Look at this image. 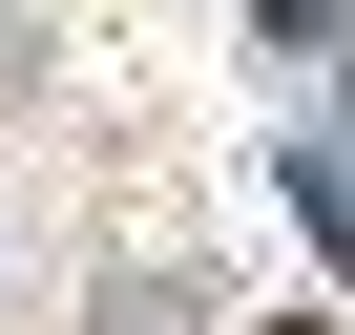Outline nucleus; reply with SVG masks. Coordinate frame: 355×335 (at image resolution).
I'll return each mask as SVG.
<instances>
[{"instance_id": "1", "label": "nucleus", "mask_w": 355, "mask_h": 335, "mask_svg": "<svg viewBox=\"0 0 355 335\" xmlns=\"http://www.w3.org/2000/svg\"><path fill=\"white\" fill-rule=\"evenodd\" d=\"M272 335H334V314H272Z\"/></svg>"}]
</instances>
